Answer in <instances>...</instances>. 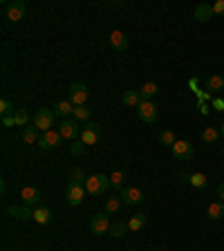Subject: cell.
Masks as SVG:
<instances>
[{
  "label": "cell",
  "instance_id": "4316f807",
  "mask_svg": "<svg viewBox=\"0 0 224 251\" xmlns=\"http://www.w3.org/2000/svg\"><path fill=\"white\" fill-rule=\"evenodd\" d=\"M121 198H108L106 200V213L108 215H114V213H119L121 211Z\"/></svg>",
  "mask_w": 224,
  "mask_h": 251
},
{
  "label": "cell",
  "instance_id": "d6a6232c",
  "mask_svg": "<svg viewBox=\"0 0 224 251\" xmlns=\"http://www.w3.org/2000/svg\"><path fill=\"white\" fill-rule=\"evenodd\" d=\"M14 117H16V126H27V121H29V114H27L25 108H18Z\"/></svg>",
  "mask_w": 224,
  "mask_h": 251
},
{
  "label": "cell",
  "instance_id": "7402d4cb",
  "mask_svg": "<svg viewBox=\"0 0 224 251\" xmlns=\"http://www.w3.org/2000/svg\"><path fill=\"white\" fill-rule=\"evenodd\" d=\"M41 130L36 128V126H25V130H22V141L25 144H38V139H41Z\"/></svg>",
  "mask_w": 224,
  "mask_h": 251
},
{
  "label": "cell",
  "instance_id": "ffe728a7",
  "mask_svg": "<svg viewBox=\"0 0 224 251\" xmlns=\"http://www.w3.org/2000/svg\"><path fill=\"white\" fill-rule=\"evenodd\" d=\"M54 114H59V117L67 119L69 114H74V103L69 101V99H65V101H59V103H56V108H54Z\"/></svg>",
  "mask_w": 224,
  "mask_h": 251
},
{
  "label": "cell",
  "instance_id": "277c9868",
  "mask_svg": "<svg viewBox=\"0 0 224 251\" xmlns=\"http://www.w3.org/2000/svg\"><path fill=\"white\" fill-rule=\"evenodd\" d=\"M99 139H101V128L94 121H88L83 126V130H81V144L94 146V144H99Z\"/></svg>",
  "mask_w": 224,
  "mask_h": 251
},
{
  "label": "cell",
  "instance_id": "52a82bcc",
  "mask_svg": "<svg viewBox=\"0 0 224 251\" xmlns=\"http://www.w3.org/2000/svg\"><path fill=\"white\" fill-rule=\"evenodd\" d=\"M5 14H7V18H9L11 23H18V21L25 18L27 5L22 2V0H11V2H7L5 5Z\"/></svg>",
  "mask_w": 224,
  "mask_h": 251
},
{
  "label": "cell",
  "instance_id": "7c38bea8",
  "mask_svg": "<svg viewBox=\"0 0 224 251\" xmlns=\"http://www.w3.org/2000/svg\"><path fill=\"white\" fill-rule=\"evenodd\" d=\"M173 155H175V160H181V161H186L193 157V153H195V148H193L191 141H175V146H173Z\"/></svg>",
  "mask_w": 224,
  "mask_h": 251
},
{
  "label": "cell",
  "instance_id": "8d00e7d4",
  "mask_svg": "<svg viewBox=\"0 0 224 251\" xmlns=\"http://www.w3.org/2000/svg\"><path fill=\"white\" fill-rule=\"evenodd\" d=\"M83 150H86V144H74L72 148H69V153H72V155H81Z\"/></svg>",
  "mask_w": 224,
  "mask_h": 251
},
{
  "label": "cell",
  "instance_id": "74e56055",
  "mask_svg": "<svg viewBox=\"0 0 224 251\" xmlns=\"http://www.w3.org/2000/svg\"><path fill=\"white\" fill-rule=\"evenodd\" d=\"M213 108L218 110V113H222L224 110V99H213Z\"/></svg>",
  "mask_w": 224,
  "mask_h": 251
},
{
  "label": "cell",
  "instance_id": "5bb4252c",
  "mask_svg": "<svg viewBox=\"0 0 224 251\" xmlns=\"http://www.w3.org/2000/svg\"><path fill=\"white\" fill-rule=\"evenodd\" d=\"M108 41H110V47L114 49V52H126V49H128V36L123 32H119V29H114V32L108 36Z\"/></svg>",
  "mask_w": 224,
  "mask_h": 251
},
{
  "label": "cell",
  "instance_id": "f546056e",
  "mask_svg": "<svg viewBox=\"0 0 224 251\" xmlns=\"http://www.w3.org/2000/svg\"><path fill=\"white\" fill-rule=\"evenodd\" d=\"M110 184L114 188H119V191H123V188H126V175H123L121 171L112 173V175H110Z\"/></svg>",
  "mask_w": 224,
  "mask_h": 251
},
{
  "label": "cell",
  "instance_id": "9a60e30c",
  "mask_svg": "<svg viewBox=\"0 0 224 251\" xmlns=\"http://www.w3.org/2000/svg\"><path fill=\"white\" fill-rule=\"evenodd\" d=\"M52 220H54V213L49 211L47 206L34 208V222H38V225H49Z\"/></svg>",
  "mask_w": 224,
  "mask_h": 251
},
{
  "label": "cell",
  "instance_id": "60d3db41",
  "mask_svg": "<svg viewBox=\"0 0 224 251\" xmlns=\"http://www.w3.org/2000/svg\"><path fill=\"white\" fill-rule=\"evenodd\" d=\"M222 153H224V146H222Z\"/></svg>",
  "mask_w": 224,
  "mask_h": 251
},
{
  "label": "cell",
  "instance_id": "3957f363",
  "mask_svg": "<svg viewBox=\"0 0 224 251\" xmlns=\"http://www.w3.org/2000/svg\"><path fill=\"white\" fill-rule=\"evenodd\" d=\"M34 126H36L41 133L52 130V126H54V110H49V108H38L36 117H34Z\"/></svg>",
  "mask_w": 224,
  "mask_h": 251
},
{
  "label": "cell",
  "instance_id": "30bf717a",
  "mask_svg": "<svg viewBox=\"0 0 224 251\" xmlns=\"http://www.w3.org/2000/svg\"><path fill=\"white\" fill-rule=\"evenodd\" d=\"M61 141H63V137H61L59 130H47V133L41 135V139H38V146L45 150H52V148H59Z\"/></svg>",
  "mask_w": 224,
  "mask_h": 251
},
{
  "label": "cell",
  "instance_id": "836d02e7",
  "mask_svg": "<svg viewBox=\"0 0 224 251\" xmlns=\"http://www.w3.org/2000/svg\"><path fill=\"white\" fill-rule=\"evenodd\" d=\"M83 180H88V177H86V173L81 171V168H74V171H72V175H69V182H79V184H83Z\"/></svg>",
  "mask_w": 224,
  "mask_h": 251
},
{
  "label": "cell",
  "instance_id": "4fadbf2b",
  "mask_svg": "<svg viewBox=\"0 0 224 251\" xmlns=\"http://www.w3.org/2000/svg\"><path fill=\"white\" fill-rule=\"evenodd\" d=\"M21 198H22V202H25L27 206H38L41 200H43V193L38 191V188H34V186H22L21 188Z\"/></svg>",
  "mask_w": 224,
  "mask_h": 251
},
{
  "label": "cell",
  "instance_id": "6da1fadb",
  "mask_svg": "<svg viewBox=\"0 0 224 251\" xmlns=\"http://www.w3.org/2000/svg\"><path fill=\"white\" fill-rule=\"evenodd\" d=\"M110 177L103 175V173H94V175H90L86 180V191L88 195H94V198H101L103 193L110 188Z\"/></svg>",
  "mask_w": 224,
  "mask_h": 251
},
{
  "label": "cell",
  "instance_id": "603a6c76",
  "mask_svg": "<svg viewBox=\"0 0 224 251\" xmlns=\"http://www.w3.org/2000/svg\"><path fill=\"white\" fill-rule=\"evenodd\" d=\"M126 231H128V222L117 220V222H112V225H110V231H108V233H110L112 238H123V235H126Z\"/></svg>",
  "mask_w": 224,
  "mask_h": 251
},
{
  "label": "cell",
  "instance_id": "1f68e13d",
  "mask_svg": "<svg viewBox=\"0 0 224 251\" xmlns=\"http://www.w3.org/2000/svg\"><path fill=\"white\" fill-rule=\"evenodd\" d=\"M0 114H2V117H11V114H16L14 113V103H11L9 99H2V101H0Z\"/></svg>",
  "mask_w": 224,
  "mask_h": 251
},
{
  "label": "cell",
  "instance_id": "5b68a950",
  "mask_svg": "<svg viewBox=\"0 0 224 251\" xmlns=\"http://www.w3.org/2000/svg\"><path fill=\"white\" fill-rule=\"evenodd\" d=\"M88 96H90V92H88V88L83 86V83H72V86H69V90H67V99H69L72 103H74V108L86 106Z\"/></svg>",
  "mask_w": 224,
  "mask_h": 251
},
{
  "label": "cell",
  "instance_id": "e0dca14e",
  "mask_svg": "<svg viewBox=\"0 0 224 251\" xmlns=\"http://www.w3.org/2000/svg\"><path fill=\"white\" fill-rule=\"evenodd\" d=\"M181 177H186V182L193 188H206V184H208V177L204 173H191V175H181Z\"/></svg>",
  "mask_w": 224,
  "mask_h": 251
},
{
  "label": "cell",
  "instance_id": "44dd1931",
  "mask_svg": "<svg viewBox=\"0 0 224 251\" xmlns=\"http://www.w3.org/2000/svg\"><path fill=\"white\" fill-rule=\"evenodd\" d=\"M7 213H9L11 218H16V220H34V211L22 208V206H16V204L7 208Z\"/></svg>",
  "mask_w": 224,
  "mask_h": 251
},
{
  "label": "cell",
  "instance_id": "ac0fdd59",
  "mask_svg": "<svg viewBox=\"0 0 224 251\" xmlns=\"http://www.w3.org/2000/svg\"><path fill=\"white\" fill-rule=\"evenodd\" d=\"M121 103L128 108H137L139 103H141V94H139V90H126L121 96Z\"/></svg>",
  "mask_w": 224,
  "mask_h": 251
},
{
  "label": "cell",
  "instance_id": "83f0119b",
  "mask_svg": "<svg viewBox=\"0 0 224 251\" xmlns=\"http://www.w3.org/2000/svg\"><path fill=\"white\" fill-rule=\"evenodd\" d=\"M220 137H222V135H220V128H211V126L202 133V141H206V144H213V141H218Z\"/></svg>",
  "mask_w": 224,
  "mask_h": 251
},
{
  "label": "cell",
  "instance_id": "7a4b0ae2",
  "mask_svg": "<svg viewBox=\"0 0 224 251\" xmlns=\"http://www.w3.org/2000/svg\"><path fill=\"white\" fill-rule=\"evenodd\" d=\"M86 184H79V182H69L67 184V191H65V200H67L69 206H79L83 200H86Z\"/></svg>",
  "mask_w": 224,
  "mask_h": 251
},
{
  "label": "cell",
  "instance_id": "7bdbcfd3",
  "mask_svg": "<svg viewBox=\"0 0 224 251\" xmlns=\"http://www.w3.org/2000/svg\"><path fill=\"white\" fill-rule=\"evenodd\" d=\"M222 171H224V166H222Z\"/></svg>",
  "mask_w": 224,
  "mask_h": 251
},
{
  "label": "cell",
  "instance_id": "e575fe53",
  "mask_svg": "<svg viewBox=\"0 0 224 251\" xmlns=\"http://www.w3.org/2000/svg\"><path fill=\"white\" fill-rule=\"evenodd\" d=\"M213 16H224V0H218L213 5Z\"/></svg>",
  "mask_w": 224,
  "mask_h": 251
},
{
  "label": "cell",
  "instance_id": "d4e9b609",
  "mask_svg": "<svg viewBox=\"0 0 224 251\" xmlns=\"http://www.w3.org/2000/svg\"><path fill=\"white\" fill-rule=\"evenodd\" d=\"M146 227V213H137L128 220V231H141Z\"/></svg>",
  "mask_w": 224,
  "mask_h": 251
},
{
  "label": "cell",
  "instance_id": "b9f144b4",
  "mask_svg": "<svg viewBox=\"0 0 224 251\" xmlns=\"http://www.w3.org/2000/svg\"><path fill=\"white\" fill-rule=\"evenodd\" d=\"M222 96H224V90H222Z\"/></svg>",
  "mask_w": 224,
  "mask_h": 251
},
{
  "label": "cell",
  "instance_id": "2e32d148",
  "mask_svg": "<svg viewBox=\"0 0 224 251\" xmlns=\"http://www.w3.org/2000/svg\"><path fill=\"white\" fill-rule=\"evenodd\" d=\"M159 92V86L157 83H153V81H148V83H144V86L139 88V94H141V101H153V96Z\"/></svg>",
  "mask_w": 224,
  "mask_h": 251
},
{
  "label": "cell",
  "instance_id": "ba28073f",
  "mask_svg": "<svg viewBox=\"0 0 224 251\" xmlns=\"http://www.w3.org/2000/svg\"><path fill=\"white\" fill-rule=\"evenodd\" d=\"M59 133H61V137H63V139H67V141H72V139H76V137H79V133H81V128H79V121H76L74 117H67V119H63V121H61V126H59Z\"/></svg>",
  "mask_w": 224,
  "mask_h": 251
},
{
  "label": "cell",
  "instance_id": "484cf974",
  "mask_svg": "<svg viewBox=\"0 0 224 251\" xmlns=\"http://www.w3.org/2000/svg\"><path fill=\"white\" fill-rule=\"evenodd\" d=\"M211 16H213V7L211 5H198L195 7V18H198L200 23H206Z\"/></svg>",
  "mask_w": 224,
  "mask_h": 251
},
{
  "label": "cell",
  "instance_id": "8fae6325",
  "mask_svg": "<svg viewBox=\"0 0 224 251\" xmlns=\"http://www.w3.org/2000/svg\"><path fill=\"white\" fill-rule=\"evenodd\" d=\"M121 202L128 204V206H134V204H141L144 202V191L137 186H126L121 191Z\"/></svg>",
  "mask_w": 224,
  "mask_h": 251
},
{
  "label": "cell",
  "instance_id": "d6986e66",
  "mask_svg": "<svg viewBox=\"0 0 224 251\" xmlns=\"http://www.w3.org/2000/svg\"><path fill=\"white\" fill-rule=\"evenodd\" d=\"M204 88H206L208 92H222L224 90V76H220V74L208 76V79L204 81Z\"/></svg>",
  "mask_w": 224,
  "mask_h": 251
},
{
  "label": "cell",
  "instance_id": "4dcf8cb0",
  "mask_svg": "<svg viewBox=\"0 0 224 251\" xmlns=\"http://www.w3.org/2000/svg\"><path fill=\"white\" fill-rule=\"evenodd\" d=\"M72 117L76 119V121H90V110H88L86 106H79V108H74V114Z\"/></svg>",
  "mask_w": 224,
  "mask_h": 251
},
{
  "label": "cell",
  "instance_id": "cb8c5ba5",
  "mask_svg": "<svg viewBox=\"0 0 224 251\" xmlns=\"http://www.w3.org/2000/svg\"><path fill=\"white\" fill-rule=\"evenodd\" d=\"M206 213L211 220H222L224 218V202H211L206 208Z\"/></svg>",
  "mask_w": 224,
  "mask_h": 251
},
{
  "label": "cell",
  "instance_id": "d590c367",
  "mask_svg": "<svg viewBox=\"0 0 224 251\" xmlns=\"http://www.w3.org/2000/svg\"><path fill=\"white\" fill-rule=\"evenodd\" d=\"M2 126H5V128H14V126H16V117H14V114H11V117H2Z\"/></svg>",
  "mask_w": 224,
  "mask_h": 251
},
{
  "label": "cell",
  "instance_id": "f35d334b",
  "mask_svg": "<svg viewBox=\"0 0 224 251\" xmlns=\"http://www.w3.org/2000/svg\"><path fill=\"white\" fill-rule=\"evenodd\" d=\"M218 198H220V202H224V182L218 184Z\"/></svg>",
  "mask_w": 224,
  "mask_h": 251
},
{
  "label": "cell",
  "instance_id": "9c48e42d",
  "mask_svg": "<svg viewBox=\"0 0 224 251\" xmlns=\"http://www.w3.org/2000/svg\"><path fill=\"white\" fill-rule=\"evenodd\" d=\"M110 218H108V213H96V215H92V220H90V231L94 235H103V233H108L110 231Z\"/></svg>",
  "mask_w": 224,
  "mask_h": 251
},
{
  "label": "cell",
  "instance_id": "8992f818",
  "mask_svg": "<svg viewBox=\"0 0 224 251\" xmlns=\"http://www.w3.org/2000/svg\"><path fill=\"white\" fill-rule=\"evenodd\" d=\"M137 114L144 123H155L157 117H159V110H157V106L153 101H141L137 106Z\"/></svg>",
  "mask_w": 224,
  "mask_h": 251
},
{
  "label": "cell",
  "instance_id": "ab89813d",
  "mask_svg": "<svg viewBox=\"0 0 224 251\" xmlns=\"http://www.w3.org/2000/svg\"><path fill=\"white\" fill-rule=\"evenodd\" d=\"M220 135H222V137H224V123H222V126H220Z\"/></svg>",
  "mask_w": 224,
  "mask_h": 251
},
{
  "label": "cell",
  "instance_id": "f1b7e54d",
  "mask_svg": "<svg viewBox=\"0 0 224 251\" xmlns=\"http://www.w3.org/2000/svg\"><path fill=\"white\" fill-rule=\"evenodd\" d=\"M157 137H159V144H164V146H168V148H173V146H175V135L171 133V130H159V135H157Z\"/></svg>",
  "mask_w": 224,
  "mask_h": 251
}]
</instances>
